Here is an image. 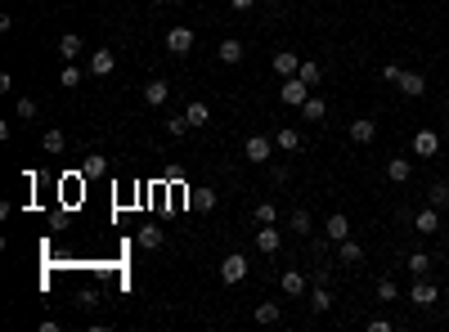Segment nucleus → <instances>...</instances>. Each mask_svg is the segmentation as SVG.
<instances>
[{
  "instance_id": "nucleus-3",
  "label": "nucleus",
  "mask_w": 449,
  "mask_h": 332,
  "mask_svg": "<svg viewBox=\"0 0 449 332\" xmlns=\"http://www.w3.org/2000/svg\"><path fill=\"white\" fill-rule=\"evenodd\" d=\"M167 50L176 54V59H185V54L194 50V27H171L167 32Z\"/></svg>"
},
{
  "instance_id": "nucleus-13",
  "label": "nucleus",
  "mask_w": 449,
  "mask_h": 332,
  "mask_svg": "<svg viewBox=\"0 0 449 332\" xmlns=\"http://www.w3.org/2000/svg\"><path fill=\"white\" fill-rule=\"evenodd\" d=\"M279 243H283V234L274 229V225H261V229H256V247H261L265 256H274V252H279Z\"/></svg>"
},
{
  "instance_id": "nucleus-9",
  "label": "nucleus",
  "mask_w": 449,
  "mask_h": 332,
  "mask_svg": "<svg viewBox=\"0 0 449 332\" xmlns=\"http://www.w3.org/2000/svg\"><path fill=\"white\" fill-rule=\"evenodd\" d=\"M409 301L427 310V306H436V301H441V292H436V288H432V283H427V279H418L414 288H409Z\"/></svg>"
},
{
  "instance_id": "nucleus-37",
  "label": "nucleus",
  "mask_w": 449,
  "mask_h": 332,
  "mask_svg": "<svg viewBox=\"0 0 449 332\" xmlns=\"http://www.w3.org/2000/svg\"><path fill=\"white\" fill-rule=\"evenodd\" d=\"M18 117L32 121V117H36V99H18Z\"/></svg>"
},
{
  "instance_id": "nucleus-8",
  "label": "nucleus",
  "mask_w": 449,
  "mask_h": 332,
  "mask_svg": "<svg viewBox=\"0 0 449 332\" xmlns=\"http://www.w3.org/2000/svg\"><path fill=\"white\" fill-rule=\"evenodd\" d=\"M90 72L94 77H112V72H117V54L112 50H94L90 54Z\"/></svg>"
},
{
  "instance_id": "nucleus-11",
  "label": "nucleus",
  "mask_w": 449,
  "mask_h": 332,
  "mask_svg": "<svg viewBox=\"0 0 449 332\" xmlns=\"http://www.w3.org/2000/svg\"><path fill=\"white\" fill-rule=\"evenodd\" d=\"M323 238H328V243H341V238H350V220H346L341 211H332V216H328V225H323Z\"/></svg>"
},
{
  "instance_id": "nucleus-5",
  "label": "nucleus",
  "mask_w": 449,
  "mask_h": 332,
  "mask_svg": "<svg viewBox=\"0 0 449 332\" xmlns=\"http://www.w3.org/2000/svg\"><path fill=\"white\" fill-rule=\"evenodd\" d=\"M414 153H418V157H436V153H441V135L423 126V130L414 135Z\"/></svg>"
},
{
  "instance_id": "nucleus-4",
  "label": "nucleus",
  "mask_w": 449,
  "mask_h": 332,
  "mask_svg": "<svg viewBox=\"0 0 449 332\" xmlns=\"http://www.w3.org/2000/svg\"><path fill=\"white\" fill-rule=\"evenodd\" d=\"M221 279L225 283H243L247 279V256L243 252H229L225 261H221Z\"/></svg>"
},
{
  "instance_id": "nucleus-30",
  "label": "nucleus",
  "mask_w": 449,
  "mask_h": 332,
  "mask_svg": "<svg viewBox=\"0 0 449 332\" xmlns=\"http://www.w3.org/2000/svg\"><path fill=\"white\" fill-rule=\"evenodd\" d=\"M103 171H108V157H99V153H94L90 162L81 166V175H90V180H94V175H103Z\"/></svg>"
},
{
  "instance_id": "nucleus-16",
  "label": "nucleus",
  "mask_w": 449,
  "mask_h": 332,
  "mask_svg": "<svg viewBox=\"0 0 449 332\" xmlns=\"http://www.w3.org/2000/svg\"><path fill=\"white\" fill-rule=\"evenodd\" d=\"M279 288H283V297H301V292L310 288V283H305V274H301V270H288V274L279 279Z\"/></svg>"
},
{
  "instance_id": "nucleus-25",
  "label": "nucleus",
  "mask_w": 449,
  "mask_h": 332,
  "mask_svg": "<svg viewBox=\"0 0 449 332\" xmlns=\"http://www.w3.org/2000/svg\"><path fill=\"white\" fill-rule=\"evenodd\" d=\"M310 306H314V315H328V310H332V297H328V288H319V283H314V292H310Z\"/></svg>"
},
{
  "instance_id": "nucleus-32",
  "label": "nucleus",
  "mask_w": 449,
  "mask_h": 332,
  "mask_svg": "<svg viewBox=\"0 0 449 332\" xmlns=\"http://www.w3.org/2000/svg\"><path fill=\"white\" fill-rule=\"evenodd\" d=\"M297 77H301L305 85H319V63H301V68H297Z\"/></svg>"
},
{
  "instance_id": "nucleus-35",
  "label": "nucleus",
  "mask_w": 449,
  "mask_h": 332,
  "mask_svg": "<svg viewBox=\"0 0 449 332\" xmlns=\"http://www.w3.org/2000/svg\"><path fill=\"white\" fill-rule=\"evenodd\" d=\"M185 130H189V117H171V121H167V135H171V139H180Z\"/></svg>"
},
{
  "instance_id": "nucleus-15",
  "label": "nucleus",
  "mask_w": 449,
  "mask_h": 332,
  "mask_svg": "<svg viewBox=\"0 0 449 332\" xmlns=\"http://www.w3.org/2000/svg\"><path fill=\"white\" fill-rule=\"evenodd\" d=\"M167 94H171V85L162 81V77L144 81V103H153V108H162V103H167Z\"/></svg>"
},
{
  "instance_id": "nucleus-28",
  "label": "nucleus",
  "mask_w": 449,
  "mask_h": 332,
  "mask_svg": "<svg viewBox=\"0 0 449 332\" xmlns=\"http://www.w3.org/2000/svg\"><path fill=\"white\" fill-rule=\"evenodd\" d=\"M409 270H414L418 279H427V270H432V256H427V252H414V256H409Z\"/></svg>"
},
{
  "instance_id": "nucleus-27",
  "label": "nucleus",
  "mask_w": 449,
  "mask_h": 332,
  "mask_svg": "<svg viewBox=\"0 0 449 332\" xmlns=\"http://www.w3.org/2000/svg\"><path fill=\"white\" fill-rule=\"evenodd\" d=\"M252 216H256V225H279V207H274V202H261Z\"/></svg>"
},
{
  "instance_id": "nucleus-10",
  "label": "nucleus",
  "mask_w": 449,
  "mask_h": 332,
  "mask_svg": "<svg viewBox=\"0 0 449 332\" xmlns=\"http://www.w3.org/2000/svg\"><path fill=\"white\" fill-rule=\"evenodd\" d=\"M400 94H409V99H423L427 94V81H423V72H400Z\"/></svg>"
},
{
  "instance_id": "nucleus-6",
  "label": "nucleus",
  "mask_w": 449,
  "mask_h": 332,
  "mask_svg": "<svg viewBox=\"0 0 449 332\" xmlns=\"http://www.w3.org/2000/svg\"><path fill=\"white\" fill-rule=\"evenodd\" d=\"M373 139H378V121H368V117L350 121V144H373Z\"/></svg>"
},
{
  "instance_id": "nucleus-29",
  "label": "nucleus",
  "mask_w": 449,
  "mask_h": 332,
  "mask_svg": "<svg viewBox=\"0 0 449 332\" xmlns=\"http://www.w3.org/2000/svg\"><path fill=\"white\" fill-rule=\"evenodd\" d=\"M427 198H432V207H449V184H445V180H436Z\"/></svg>"
},
{
  "instance_id": "nucleus-33",
  "label": "nucleus",
  "mask_w": 449,
  "mask_h": 332,
  "mask_svg": "<svg viewBox=\"0 0 449 332\" xmlns=\"http://www.w3.org/2000/svg\"><path fill=\"white\" fill-rule=\"evenodd\" d=\"M288 225H292V229H297V234H310V211H301V207H297Z\"/></svg>"
},
{
  "instance_id": "nucleus-39",
  "label": "nucleus",
  "mask_w": 449,
  "mask_h": 332,
  "mask_svg": "<svg viewBox=\"0 0 449 332\" xmlns=\"http://www.w3.org/2000/svg\"><path fill=\"white\" fill-rule=\"evenodd\" d=\"M400 72H405L400 63H387V68H382V81H391V85H396V81H400Z\"/></svg>"
},
{
  "instance_id": "nucleus-26",
  "label": "nucleus",
  "mask_w": 449,
  "mask_h": 332,
  "mask_svg": "<svg viewBox=\"0 0 449 332\" xmlns=\"http://www.w3.org/2000/svg\"><path fill=\"white\" fill-rule=\"evenodd\" d=\"M63 144H68V139H63V130H45V135H41V148H45V153H63Z\"/></svg>"
},
{
  "instance_id": "nucleus-14",
  "label": "nucleus",
  "mask_w": 449,
  "mask_h": 332,
  "mask_svg": "<svg viewBox=\"0 0 449 332\" xmlns=\"http://www.w3.org/2000/svg\"><path fill=\"white\" fill-rule=\"evenodd\" d=\"M297 68H301V59H297L292 50H279V54H274V72H279L283 81H288V77H297Z\"/></svg>"
},
{
  "instance_id": "nucleus-21",
  "label": "nucleus",
  "mask_w": 449,
  "mask_h": 332,
  "mask_svg": "<svg viewBox=\"0 0 449 332\" xmlns=\"http://www.w3.org/2000/svg\"><path fill=\"white\" fill-rule=\"evenodd\" d=\"M279 319H283L279 301H261V306H256V324H279Z\"/></svg>"
},
{
  "instance_id": "nucleus-19",
  "label": "nucleus",
  "mask_w": 449,
  "mask_h": 332,
  "mask_svg": "<svg viewBox=\"0 0 449 332\" xmlns=\"http://www.w3.org/2000/svg\"><path fill=\"white\" fill-rule=\"evenodd\" d=\"M301 117H305V121H323V117H328V103H323L319 94H310V99L301 103Z\"/></svg>"
},
{
  "instance_id": "nucleus-38",
  "label": "nucleus",
  "mask_w": 449,
  "mask_h": 332,
  "mask_svg": "<svg viewBox=\"0 0 449 332\" xmlns=\"http://www.w3.org/2000/svg\"><path fill=\"white\" fill-rule=\"evenodd\" d=\"M270 180H274V184H288V166H279V162H270Z\"/></svg>"
},
{
  "instance_id": "nucleus-7",
  "label": "nucleus",
  "mask_w": 449,
  "mask_h": 332,
  "mask_svg": "<svg viewBox=\"0 0 449 332\" xmlns=\"http://www.w3.org/2000/svg\"><path fill=\"white\" fill-rule=\"evenodd\" d=\"M414 229H418V234H436V229H441V207H432V202H427L423 211L414 216Z\"/></svg>"
},
{
  "instance_id": "nucleus-23",
  "label": "nucleus",
  "mask_w": 449,
  "mask_h": 332,
  "mask_svg": "<svg viewBox=\"0 0 449 332\" xmlns=\"http://www.w3.org/2000/svg\"><path fill=\"white\" fill-rule=\"evenodd\" d=\"M76 54H81V36H76V32H68V36L59 41V59H63V63H72Z\"/></svg>"
},
{
  "instance_id": "nucleus-31",
  "label": "nucleus",
  "mask_w": 449,
  "mask_h": 332,
  "mask_svg": "<svg viewBox=\"0 0 449 332\" xmlns=\"http://www.w3.org/2000/svg\"><path fill=\"white\" fill-rule=\"evenodd\" d=\"M194 207H198V211H212V207H216V193H212V189H198V193H194Z\"/></svg>"
},
{
  "instance_id": "nucleus-22",
  "label": "nucleus",
  "mask_w": 449,
  "mask_h": 332,
  "mask_svg": "<svg viewBox=\"0 0 449 332\" xmlns=\"http://www.w3.org/2000/svg\"><path fill=\"white\" fill-rule=\"evenodd\" d=\"M185 117H189V126H207V121H212V108H207L203 99H194V103L185 108Z\"/></svg>"
},
{
  "instance_id": "nucleus-24",
  "label": "nucleus",
  "mask_w": 449,
  "mask_h": 332,
  "mask_svg": "<svg viewBox=\"0 0 449 332\" xmlns=\"http://www.w3.org/2000/svg\"><path fill=\"white\" fill-rule=\"evenodd\" d=\"M135 238H139V247H144V252H158L162 247V229H153V225H144Z\"/></svg>"
},
{
  "instance_id": "nucleus-36",
  "label": "nucleus",
  "mask_w": 449,
  "mask_h": 332,
  "mask_svg": "<svg viewBox=\"0 0 449 332\" xmlns=\"http://www.w3.org/2000/svg\"><path fill=\"white\" fill-rule=\"evenodd\" d=\"M63 85H68V90H72V85H81V68H72V63H63V77H59Z\"/></svg>"
},
{
  "instance_id": "nucleus-41",
  "label": "nucleus",
  "mask_w": 449,
  "mask_h": 332,
  "mask_svg": "<svg viewBox=\"0 0 449 332\" xmlns=\"http://www.w3.org/2000/svg\"><path fill=\"white\" fill-rule=\"evenodd\" d=\"M445 112H449V99H445Z\"/></svg>"
},
{
  "instance_id": "nucleus-18",
  "label": "nucleus",
  "mask_w": 449,
  "mask_h": 332,
  "mask_svg": "<svg viewBox=\"0 0 449 332\" xmlns=\"http://www.w3.org/2000/svg\"><path fill=\"white\" fill-rule=\"evenodd\" d=\"M337 256H341V265H359V261H364V247H359L355 238H341L337 243Z\"/></svg>"
},
{
  "instance_id": "nucleus-1",
  "label": "nucleus",
  "mask_w": 449,
  "mask_h": 332,
  "mask_svg": "<svg viewBox=\"0 0 449 332\" xmlns=\"http://www.w3.org/2000/svg\"><path fill=\"white\" fill-rule=\"evenodd\" d=\"M243 157L247 162H256V166H270V157H274V139L270 135H252L243 144Z\"/></svg>"
},
{
  "instance_id": "nucleus-20",
  "label": "nucleus",
  "mask_w": 449,
  "mask_h": 332,
  "mask_svg": "<svg viewBox=\"0 0 449 332\" xmlns=\"http://www.w3.org/2000/svg\"><path fill=\"white\" fill-rule=\"evenodd\" d=\"M216 54H221V63H243V41L225 36V41H221V50H216Z\"/></svg>"
},
{
  "instance_id": "nucleus-17",
  "label": "nucleus",
  "mask_w": 449,
  "mask_h": 332,
  "mask_svg": "<svg viewBox=\"0 0 449 332\" xmlns=\"http://www.w3.org/2000/svg\"><path fill=\"white\" fill-rule=\"evenodd\" d=\"M274 148H283V153H297V148H301V130L279 126V135H274Z\"/></svg>"
},
{
  "instance_id": "nucleus-34",
  "label": "nucleus",
  "mask_w": 449,
  "mask_h": 332,
  "mask_svg": "<svg viewBox=\"0 0 449 332\" xmlns=\"http://www.w3.org/2000/svg\"><path fill=\"white\" fill-rule=\"evenodd\" d=\"M396 297H400L396 283H391V279H378V301H396Z\"/></svg>"
},
{
  "instance_id": "nucleus-12",
  "label": "nucleus",
  "mask_w": 449,
  "mask_h": 332,
  "mask_svg": "<svg viewBox=\"0 0 449 332\" xmlns=\"http://www.w3.org/2000/svg\"><path fill=\"white\" fill-rule=\"evenodd\" d=\"M409 175H414V162H409V157H387V180L391 184H409Z\"/></svg>"
},
{
  "instance_id": "nucleus-2",
  "label": "nucleus",
  "mask_w": 449,
  "mask_h": 332,
  "mask_svg": "<svg viewBox=\"0 0 449 332\" xmlns=\"http://www.w3.org/2000/svg\"><path fill=\"white\" fill-rule=\"evenodd\" d=\"M279 99H283V103H288V108H301V103H305V99H310V85H305L301 77H288V81H283V85H279Z\"/></svg>"
},
{
  "instance_id": "nucleus-40",
  "label": "nucleus",
  "mask_w": 449,
  "mask_h": 332,
  "mask_svg": "<svg viewBox=\"0 0 449 332\" xmlns=\"http://www.w3.org/2000/svg\"><path fill=\"white\" fill-rule=\"evenodd\" d=\"M229 5H234V9H238V14H243V9H252V5H256V0H229Z\"/></svg>"
}]
</instances>
